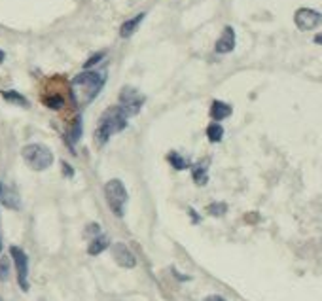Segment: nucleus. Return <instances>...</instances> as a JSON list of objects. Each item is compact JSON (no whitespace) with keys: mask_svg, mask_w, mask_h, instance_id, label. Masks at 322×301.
Masks as SVG:
<instances>
[{"mask_svg":"<svg viewBox=\"0 0 322 301\" xmlns=\"http://www.w3.org/2000/svg\"><path fill=\"white\" fill-rule=\"evenodd\" d=\"M131 114L127 112V108H124L122 104L118 106H110L106 110L99 120V125H97V131H95V144L97 148H102V146L108 142L114 133L124 131L127 127V118Z\"/></svg>","mask_w":322,"mask_h":301,"instance_id":"f257e3e1","label":"nucleus"},{"mask_svg":"<svg viewBox=\"0 0 322 301\" xmlns=\"http://www.w3.org/2000/svg\"><path fill=\"white\" fill-rule=\"evenodd\" d=\"M104 76L100 72H86L78 74L74 80H72V89H74V100L80 106H86L91 100H95V97L99 95V91L104 85Z\"/></svg>","mask_w":322,"mask_h":301,"instance_id":"f03ea898","label":"nucleus"},{"mask_svg":"<svg viewBox=\"0 0 322 301\" xmlns=\"http://www.w3.org/2000/svg\"><path fill=\"white\" fill-rule=\"evenodd\" d=\"M21 156L25 163L32 170H46L53 163V154L48 146L44 144H29L21 150Z\"/></svg>","mask_w":322,"mask_h":301,"instance_id":"7ed1b4c3","label":"nucleus"},{"mask_svg":"<svg viewBox=\"0 0 322 301\" xmlns=\"http://www.w3.org/2000/svg\"><path fill=\"white\" fill-rule=\"evenodd\" d=\"M104 195L108 206L112 208V212L116 216H124V206L127 203V190H125L124 182L118 178H112L104 184Z\"/></svg>","mask_w":322,"mask_h":301,"instance_id":"20e7f679","label":"nucleus"},{"mask_svg":"<svg viewBox=\"0 0 322 301\" xmlns=\"http://www.w3.org/2000/svg\"><path fill=\"white\" fill-rule=\"evenodd\" d=\"M294 23L299 31H313L322 23V13L313 8H299L294 13Z\"/></svg>","mask_w":322,"mask_h":301,"instance_id":"39448f33","label":"nucleus"},{"mask_svg":"<svg viewBox=\"0 0 322 301\" xmlns=\"http://www.w3.org/2000/svg\"><path fill=\"white\" fill-rule=\"evenodd\" d=\"M10 254H12L13 264H15V269H17V282H19L21 290L27 292L29 290V280H27V275H29V258H27V254L19 246H12Z\"/></svg>","mask_w":322,"mask_h":301,"instance_id":"423d86ee","label":"nucleus"},{"mask_svg":"<svg viewBox=\"0 0 322 301\" xmlns=\"http://www.w3.org/2000/svg\"><path fill=\"white\" fill-rule=\"evenodd\" d=\"M142 102H144V99L142 95H138V91H136L135 87H124L122 89V93H120V104L127 108V112L131 114V116H135L138 114V110L142 106Z\"/></svg>","mask_w":322,"mask_h":301,"instance_id":"0eeeda50","label":"nucleus"},{"mask_svg":"<svg viewBox=\"0 0 322 301\" xmlns=\"http://www.w3.org/2000/svg\"><path fill=\"white\" fill-rule=\"evenodd\" d=\"M112 258L116 260V264L125 267V269H131V267H135L136 265L135 254L131 252V250L127 248V244H124V242L112 244Z\"/></svg>","mask_w":322,"mask_h":301,"instance_id":"6e6552de","label":"nucleus"},{"mask_svg":"<svg viewBox=\"0 0 322 301\" xmlns=\"http://www.w3.org/2000/svg\"><path fill=\"white\" fill-rule=\"evenodd\" d=\"M214 49H216V53H231L235 49V31L231 27L224 29L222 36L218 38Z\"/></svg>","mask_w":322,"mask_h":301,"instance_id":"1a4fd4ad","label":"nucleus"},{"mask_svg":"<svg viewBox=\"0 0 322 301\" xmlns=\"http://www.w3.org/2000/svg\"><path fill=\"white\" fill-rule=\"evenodd\" d=\"M0 201H2V205L6 206V208H12V210H19V206H21V201H19V195L17 192L13 190V188H2V192H0Z\"/></svg>","mask_w":322,"mask_h":301,"instance_id":"9d476101","label":"nucleus"},{"mask_svg":"<svg viewBox=\"0 0 322 301\" xmlns=\"http://www.w3.org/2000/svg\"><path fill=\"white\" fill-rule=\"evenodd\" d=\"M229 116H231V106H229V104H225L222 100H214L211 104V118L214 121L225 120V118H229Z\"/></svg>","mask_w":322,"mask_h":301,"instance_id":"9b49d317","label":"nucleus"},{"mask_svg":"<svg viewBox=\"0 0 322 301\" xmlns=\"http://www.w3.org/2000/svg\"><path fill=\"white\" fill-rule=\"evenodd\" d=\"M144 15L146 13H138V15H135V17H131V19H127L122 27H120V36L122 38H129L133 33H135L136 29H138V25H140V21L144 19Z\"/></svg>","mask_w":322,"mask_h":301,"instance_id":"f8f14e48","label":"nucleus"},{"mask_svg":"<svg viewBox=\"0 0 322 301\" xmlns=\"http://www.w3.org/2000/svg\"><path fill=\"white\" fill-rule=\"evenodd\" d=\"M106 246H108V237H104V235H97L93 241L89 242V246H87V252L91 254V256H97V254L102 252Z\"/></svg>","mask_w":322,"mask_h":301,"instance_id":"ddd939ff","label":"nucleus"},{"mask_svg":"<svg viewBox=\"0 0 322 301\" xmlns=\"http://www.w3.org/2000/svg\"><path fill=\"white\" fill-rule=\"evenodd\" d=\"M192 176H193L195 184H199V186H205L207 180H209V176H207V161H203V163L195 165L193 170H192Z\"/></svg>","mask_w":322,"mask_h":301,"instance_id":"4468645a","label":"nucleus"},{"mask_svg":"<svg viewBox=\"0 0 322 301\" xmlns=\"http://www.w3.org/2000/svg\"><path fill=\"white\" fill-rule=\"evenodd\" d=\"M2 97H4V100L12 102V104L23 106V108H27V106H29V100H27V99L21 95V93H17V91H2Z\"/></svg>","mask_w":322,"mask_h":301,"instance_id":"2eb2a0df","label":"nucleus"},{"mask_svg":"<svg viewBox=\"0 0 322 301\" xmlns=\"http://www.w3.org/2000/svg\"><path fill=\"white\" fill-rule=\"evenodd\" d=\"M207 136H209L211 142H220L224 136V127L218 121H214V123H211V125L207 127Z\"/></svg>","mask_w":322,"mask_h":301,"instance_id":"dca6fc26","label":"nucleus"},{"mask_svg":"<svg viewBox=\"0 0 322 301\" xmlns=\"http://www.w3.org/2000/svg\"><path fill=\"white\" fill-rule=\"evenodd\" d=\"M167 159H169V163H171L176 170H182V169H186V167H188L186 159H184V157H180L178 154H174V152H171V154L167 156Z\"/></svg>","mask_w":322,"mask_h":301,"instance_id":"f3484780","label":"nucleus"},{"mask_svg":"<svg viewBox=\"0 0 322 301\" xmlns=\"http://www.w3.org/2000/svg\"><path fill=\"white\" fill-rule=\"evenodd\" d=\"M44 104L51 110H59V108H63L64 100H63L61 95H53V97H46V99H44Z\"/></svg>","mask_w":322,"mask_h":301,"instance_id":"a211bd4d","label":"nucleus"},{"mask_svg":"<svg viewBox=\"0 0 322 301\" xmlns=\"http://www.w3.org/2000/svg\"><path fill=\"white\" fill-rule=\"evenodd\" d=\"M207 212L211 216H224L227 212V205L225 203H212V205L207 206Z\"/></svg>","mask_w":322,"mask_h":301,"instance_id":"6ab92c4d","label":"nucleus"},{"mask_svg":"<svg viewBox=\"0 0 322 301\" xmlns=\"http://www.w3.org/2000/svg\"><path fill=\"white\" fill-rule=\"evenodd\" d=\"M8 277H10V260L4 256V258L0 260V282L8 280Z\"/></svg>","mask_w":322,"mask_h":301,"instance_id":"aec40b11","label":"nucleus"},{"mask_svg":"<svg viewBox=\"0 0 322 301\" xmlns=\"http://www.w3.org/2000/svg\"><path fill=\"white\" fill-rule=\"evenodd\" d=\"M102 57H104V51H99V53H95L93 57H89V59H87L86 63H84V68H86V70H89V67L97 65V63H99V61L102 59Z\"/></svg>","mask_w":322,"mask_h":301,"instance_id":"412c9836","label":"nucleus"},{"mask_svg":"<svg viewBox=\"0 0 322 301\" xmlns=\"http://www.w3.org/2000/svg\"><path fill=\"white\" fill-rule=\"evenodd\" d=\"M86 233L87 235H93V237H97V235H100V228L99 224H89L86 228Z\"/></svg>","mask_w":322,"mask_h":301,"instance_id":"4be33fe9","label":"nucleus"},{"mask_svg":"<svg viewBox=\"0 0 322 301\" xmlns=\"http://www.w3.org/2000/svg\"><path fill=\"white\" fill-rule=\"evenodd\" d=\"M63 169H64V174H66V176H72V174H74V172H72V169H70V165H68V163H63Z\"/></svg>","mask_w":322,"mask_h":301,"instance_id":"5701e85b","label":"nucleus"},{"mask_svg":"<svg viewBox=\"0 0 322 301\" xmlns=\"http://www.w3.org/2000/svg\"><path fill=\"white\" fill-rule=\"evenodd\" d=\"M203 301H225L222 296H209V298H205Z\"/></svg>","mask_w":322,"mask_h":301,"instance_id":"b1692460","label":"nucleus"},{"mask_svg":"<svg viewBox=\"0 0 322 301\" xmlns=\"http://www.w3.org/2000/svg\"><path fill=\"white\" fill-rule=\"evenodd\" d=\"M315 44H321V46H322V33H321V34H317V36H315Z\"/></svg>","mask_w":322,"mask_h":301,"instance_id":"393cba45","label":"nucleus"},{"mask_svg":"<svg viewBox=\"0 0 322 301\" xmlns=\"http://www.w3.org/2000/svg\"><path fill=\"white\" fill-rule=\"evenodd\" d=\"M4 59H6V55H4V51H2V49H0V65H2V63H4Z\"/></svg>","mask_w":322,"mask_h":301,"instance_id":"a878e982","label":"nucleus"},{"mask_svg":"<svg viewBox=\"0 0 322 301\" xmlns=\"http://www.w3.org/2000/svg\"><path fill=\"white\" fill-rule=\"evenodd\" d=\"M0 301H2V298H0Z\"/></svg>","mask_w":322,"mask_h":301,"instance_id":"bb28decb","label":"nucleus"}]
</instances>
